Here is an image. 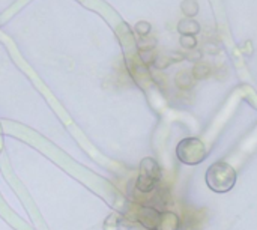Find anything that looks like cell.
I'll list each match as a JSON object with an SVG mask.
<instances>
[{
  "instance_id": "9a60e30c",
  "label": "cell",
  "mask_w": 257,
  "mask_h": 230,
  "mask_svg": "<svg viewBox=\"0 0 257 230\" xmlns=\"http://www.w3.org/2000/svg\"><path fill=\"white\" fill-rule=\"evenodd\" d=\"M200 57H202V51L200 50H190V53H187V61H190V62H198L200 61Z\"/></svg>"
},
{
  "instance_id": "ba28073f",
  "label": "cell",
  "mask_w": 257,
  "mask_h": 230,
  "mask_svg": "<svg viewBox=\"0 0 257 230\" xmlns=\"http://www.w3.org/2000/svg\"><path fill=\"white\" fill-rule=\"evenodd\" d=\"M191 72H193V75H194L195 80H205V78L211 77V74H212V66H211V64H208V62H200V61H198V62L194 64Z\"/></svg>"
},
{
  "instance_id": "4fadbf2b",
  "label": "cell",
  "mask_w": 257,
  "mask_h": 230,
  "mask_svg": "<svg viewBox=\"0 0 257 230\" xmlns=\"http://www.w3.org/2000/svg\"><path fill=\"white\" fill-rule=\"evenodd\" d=\"M179 41H181V45H182L185 50H188V51H190V50H194V48L197 47V44H198L195 35H181Z\"/></svg>"
},
{
  "instance_id": "277c9868",
  "label": "cell",
  "mask_w": 257,
  "mask_h": 230,
  "mask_svg": "<svg viewBox=\"0 0 257 230\" xmlns=\"http://www.w3.org/2000/svg\"><path fill=\"white\" fill-rule=\"evenodd\" d=\"M161 211H158L155 206H138L135 209V220L148 230H157L158 221H160Z\"/></svg>"
},
{
  "instance_id": "8fae6325",
  "label": "cell",
  "mask_w": 257,
  "mask_h": 230,
  "mask_svg": "<svg viewBox=\"0 0 257 230\" xmlns=\"http://www.w3.org/2000/svg\"><path fill=\"white\" fill-rule=\"evenodd\" d=\"M170 65H173V59L170 54H157V59L152 66H155L157 69H165Z\"/></svg>"
},
{
  "instance_id": "30bf717a",
  "label": "cell",
  "mask_w": 257,
  "mask_h": 230,
  "mask_svg": "<svg viewBox=\"0 0 257 230\" xmlns=\"http://www.w3.org/2000/svg\"><path fill=\"white\" fill-rule=\"evenodd\" d=\"M181 9H182L185 17L193 18L198 14V3L195 2V0H184L182 5H181Z\"/></svg>"
},
{
  "instance_id": "5b68a950",
  "label": "cell",
  "mask_w": 257,
  "mask_h": 230,
  "mask_svg": "<svg viewBox=\"0 0 257 230\" xmlns=\"http://www.w3.org/2000/svg\"><path fill=\"white\" fill-rule=\"evenodd\" d=\"M179 226H181V220L175 212L162 211L160 215L157 230H179Z\"/></svg>"
},
{
  "instance_id": "3957f363",
  "label": "cell",
  "mask_w": 257,
  "mask_h": 230,
  "mask_svg": "<svg viewBox=\"0 0 257 230\" xmlns=\"http://www.w3.org/2000/svg\"><path fill=\"white\" fill-rule=\"evenodd\" d=\"M160 181H161L160 164L154 158H143L140 163V170H138V178L135 181V188L143 194H148V193L155 191Z\"/></svg>"
},
{
  "instance_id": "6da1fadb",
  "label": "cell",
  "mask_w": 257,
  "mask_h": 230,
  "mask_svg": "<svg viewBox=\"0 0 257 230\" xmlns=\"http://www.w3.org/2000/svg\"><path fill=\"white\" fill-rule=\"evenodd\" d=\"M236 170L225 161L214 163L206 171V184L215 193H228L236 184Z\"/></svg>"
},
{
  "instance_id": "7c38bea8",
  "label": "cell",
  "mask_w": 257,
  "mask_h": 230,
  "mask_svg": "<svg viewBox=\"0 0 257 230\" xmlns=\"http://www.w3.org/2000/svg\"><path fill=\"white\" fill-rule=\"evenodd\" d=\"M137 47H138V50H152L157 47V39L151 38L149 35L140 36V39L137 41Z\"/></svg>"
},
{
  "instance_id": "9c48e42d",
  "label": "cell",
  "mask_w": 257,
  "mask_h": 230,
  "mask_svg": "<svg viewBox=\"0 0 257 230\" xmlns=\"http://www.w3.org/2000/svg\"><path fill=\"white\" fill-rule=\"evenodd\" d=\"M157 54L158 53L155 51V48H152V50H140L138 51V57H140L141 64L145 66H152L154 65V62L157 59Z\"/></svg>"
},
{
  "instance_id": "8992f818",
  "label": "cell",
  "mask_w": 257,
  "mask_h": 230,
  "mask_svg": "<svg viewBox=\"0 0 257 230\" xmlns=\"http://www.w3.org/2000/svg\"><path fill=\"white\" fill-rule=\"evenodd\" d=\"M194 83H195V78H194V75H193V72L190 69H182L175 77V84H176V88L181 89V91L193 89Z\"/></svg>"
},
{
  "instance_id": "5bb4252c",
  "label": "cell",
  "mask_w": 257,
  "mask_h": 230,
  "mask_svg": "<svg viewBox=\"0 0 257 230\" xmlns=\"http://www.w3.org/2000/svg\"><path fill=\"white\" fill-rule=\"evenodd\" d=\"M151 29H152V26H151L148 21H138V23L134 26V31H135V33H137L138 36H146V35H149V33H151Z\"/></svg>"
},
{
  "instance_id": "52a82bcc",
  "label": "cell",
  "mask_w": 257,
  "mask_h": 230,
  "mask_svg": "<svg viewBox=\"0 0 257 230\" xmlns=\"http://www.w3.org/2000/svg\"><path fill=\"white\" fill-rule=\"evenodd\" d=\"M178 32L181 35H197L200 32V24L194 18L185 17L178 23Z\"/></svg>"
},
{
  "instance_id": "7a4b0ae2",
  "label": "cell",
  "mask_w": 257,
  "mask_h": 230,
  "mask_svg": "<svg viewBox=\"0 0 257 230\" xmlns=\"http://www.w3.org/2000/svg\"><path fill=\"white\" fill-rule=\"evenodd\" d=\"M176 157L187 165H195L203 163L208 157L205 143L197 137H187L176 146Z\"/></svg>"
}]
</instances>
